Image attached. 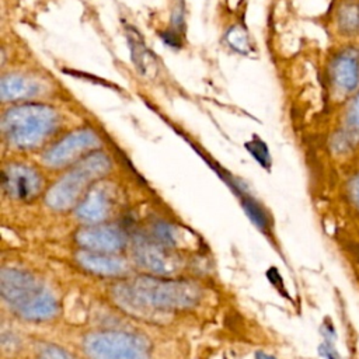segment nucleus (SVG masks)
Here are the masks:
<instances>
[{"instance_id": "ddd939ff", "label": "nucleus", "mask_w": 359, "mask_h": 359, "mask_svg": "<svg viewBox=\"0 0 359 359\" xmlns=\"http://www.w3.org/2000/svg\"><path fill=\"white\" fill-rule=\"evenodd\" d=\"M241 205L250 220L262 231H266L269 229V216L265 212V209L247 192H243L240 195Z\"/></svg>"}, {"instance_id": "1a4fd4ad", "label": "nucleus", "mask_w": 359, "mask_h": 359, "mask_svg": "<svg viewBox=\"0 0 359 359\" xmlns=\"http://www.w3.org/2000/svg\"><path fill=\"white\" fill-rule=\"evenodd\" d=\"M112 192L105 185L93 187L86 198L77 205L76 215L83 222L97 223L104 220L112 209Z\"/></svg>"}, {"instance_id": "9b49d317", "label": "nucleus", "mask_w": 359, "mask_h": 359, "mask_svg": "<svg viewBox=\"0 0 359 359\" xmlns=\"http://www.w3.org/2000/svg\"><path fill=\"white\" fill-rule=\"evenodd\" d=\"M161 244L137 243L135 248L136 261L156 273H168L177 268V261L160 248Z\"/></svg>"}, {"instance_id": "9d476101", "label": "nucleus", "mask_w": 359, "mask_h": 359, "mask_svg": "<svg viewBox=\"0 0 359 359\" xmlns=\"http://www.w3.org/2000/svg\"><path fill=\"white\" fill-rule=\"evenodd\" d=\"M76 259L79 265L83 266L86 271L97 275L112 276L126 271V262L123 259L112 257L107 252H94L84 250L76 255Z\"/></svg>"}, {"instance_id": "2eb2a0df", "label": "nucleus", "mask_w": 359, "mask_h": 359, "mask_svg": "<svg viewBox=\"0 0 359 359\" xmlns=\"http://www.w3.org/2000/svg\"><path fill=\"white\" fill-rule=\"evenodd\" d=\"M245 149L250 151V154L264 167V168H269L271 167V156H269V150L266 147V144L257 136H254L251 140H248L245 143Z\"/></svg>"}, {"instance_id": "6ab92c4d", "label": "nucleus", "mask_w": 359, "mask_h": 359, "mask_svg": "<svg viewBox=\"0 0 359 359\" xmlns=\"http://www.w3.org/2000/svg\"><path fill=\"white\" fill-rule=\"evenodd\" d=\"M163 39H164V42L168 43L170 46H180V45H181L180 38H178L177 34H174V32H164V34H163Z\"/></svg>"}, {"instance_id": "a211bd4d", "label": "nucleus", "mask_w": 359, "mask_h": 359, "mask_svg": "<svg viewBox=\"0 0 359 359\" xmlns=\"http://www.w3.org/2000/svg\"><path fill=\"white\" fill-rule=\"evenodd\" d=\"M318 352L321 356L327 358V359H338V355L335 352V349L325 341L318 346Z\"/></svg>"}, {"instance_id": "0eeeda50", "label": "nucleus", "mask_w": 359, "mask_h": 359, "mask_svg": "<svg viewBox=\"0 0 359 359\" xmlns=\"http://www.w3.org/2000/svg\"><path fill=\"white\" fill-rule=\"evenodd\" d=\"M4 191L20 201L35 198L42 189V178L39 172L24 164H10L3 171Z\"/></svg>"}, {"instance_id": "7ed1b4c3", "label": "nucleus", "mask_w": 359, "mask_h": 359, "mask_svg": "<svg viewBox=\"0 0 359 359\" xmlns=\"http://www.w3.org/2000/svg\"><path fill=\"white\" fill-rule=\"evenodd\" d=\"M57 125V112L49 105L35 102L13 107L1 118L4 139L18 149L39 146L56 130Z\"/></svg>"}, {"instance_id": "f257e3e1", "label": "nucleus", "mask_w": 359, "mask_h": 359, "mask_svg": "<svg viewBox=\"0 0 359 359\" xmlns=\"http://www.w3.org/2000/svg\"><path fill=\"white\" fill-rule=\"evenodd\" d=\"M115 302L133 313H164L194 307L202 296L198 285L188 280L137 276L112 289Z\"/></svg>"}, {"instance_id": "f8f14e48", "label": "nucleus", "mask_w": 359, "mask_h": 359, "mask_svg": "<svg viewBox=\"0 0 359 359\" xmlns=\"http://www.w3.org/2000/svg\"><path fill=\"white\" fill-rule=\"evenodd\" d=\"M38 93H41L39 83L21 74H7L0 81V97L3 101L24 100Z\"/></svg>"}, {"instance_id": "dca6fc26", "label": "nucleus", "mask_w": 359, "mask_h": 359, "mask_svg": "<svg viewBox=\"0 0 359 359\" xmlns=\"http://www.w3.org/2000/svg\"><path fill=\"white\" fill-rule=\"evenodd\" d=\"M153 234L156 237V240H158L157 243L165 247H172L177 244L175 241V229L164 222L156 223L153 227Z\"/></svg>"}, {"instance_id": "39448f33", "label": "nucleus", "mask_w": 359, "mask_h": 359, "mask_svg": "<svg viewBox=\"0 0 359 359\" xmlns=\"http://www.w3.org/2000/svg\"><path fill=\"white\" fill-rule=\"evenodd\" d=\"M83 351L90 359H150L151 344L128 331H95L83 339Z\"/></svg>"}, {"instance_id": "423d86ee", "label": "nucleus", "mask_w": 359, "mask_h": 359, "mask_svg": "<svg viewBox=\"0 0 359 359\" xmlns=\"http://www.w3.org/2000/svg\"><path fill=\"white\" fill-rule=\"evenodd\" d=\"M98 143V136L90 129L72 132L43 154V163L49 167H63L74 161L86 150L97 147Z\"/></svg>"}, {"instance_id": "6e6552de", "label": "nucleus", "mask_w": 359, "mask_h": 359, "mask_svg": "<svg viewBox=\"0 0 359 359\" xmlns=\"http://www.w3.org/2000/svg\"><path fill=\"white\" fill-rule=\"evenodd\" d=\"M77 243L94 252H115L119 251L125 245V234L112 226H101V227H88L83 229L76 234Z\"/></svg>"}, {"instance_id": "412c9836", "label": "nucleus", "mask_w": 359, "mask_h": 359, "mask_svg": "<svg viewBox=\"0 0 359 359\" xmlns=\"http://www.w3.org/2000/svg\"><path fill=\"white\" fill-rule=\"evenodd\" d=\"M255 359H278V358H275V356H272V355H269V353H266V352L257 351V352H255Z\"/></svg>"}, {"instance_id": "f3484780", "label": "nucleus", "mask_w": 359, "mask_h": 359, "mask_svg": "<svg viewBox=\"0 0 359 359\" xmlns=\"http://www.w3.org/2000/svg\"><path fill=\"white\" fill-rule=\"evenodd\" d=\"M36 359H74V356L56 345H46L42 351H39Z\"/></svg>"}, {"instance_id": "aec40b11", "label": "nucleus", "mask_w": 359, "mask_h": 359, "mask_svg": "<svg viewBox=\"0 0 359 359\" xmlns=\"http://www.w3.org/2000/svg\"><path fill=\"white\" fill-rule=\"evenodd\" d=\"M352 195H353L355 201L359 203V177L352 184Z\"/></svg>"}, {"instance_id": "f03ea898", "label": "nucleus", "mask_w": 359, "mask_h": 359, "mask_svg": "<svg viewBox=\"0 0 359 359\" xmlns=\"http://www.w3.org/2000/svg\"><path fill=\"white\" fill-rule=\"evenodd\" d=\"M0 290L10 309L28 321H46L59 311V304L52 292L25 271L3 268Z\"/></svg>"}, {"instance_id": "4468645a", "label": "nucleus", "mask_w": 359, "mask_h": 359, "mask_svg": "<svg viewBox=\"0 0 359 359\" xmlns=\"http://www.w3.org/2000/svg\"><path fill=\"white\" fill-rule=\"evenodd\" d=\"M226 41L238 53L245 55L248 52V48H250L248 35L243 27H240V25L231 27L226 34Z\"/></svg>"}, {"instance_id": "20e7f679", "label": "nucleus", "mask_w": 359, "mask_h": 359, "mask_svg": "<svg viewBox=\"0 0 359 359\" xmlns=\"http://www.w3.org/2000/svg\"><path fill=\"white\" fill-rule=\"evenodd\" d=\"M111 168L107 154L94 151L80 160L67 174L55 182L45 195V202L55 210L70 209L93 181L105 175Z\"/></svg>"}]
</instances>
